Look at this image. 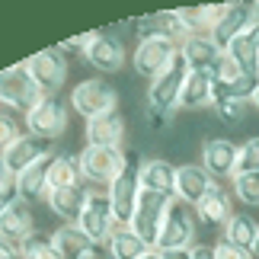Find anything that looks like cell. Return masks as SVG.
<instances>
[{
  "label": "cell",
  "mask_w": 259,
  "mask_h": 259,
  "mask_svg": "<svg viewBox=\"0 0 259 259\" xmlns=\"http://www.w3.org/2000/svg\"><path fill=\"white\" fill-rule=\"evenodd\" d=\"M166 122H170V112H160V109L147 106V125L151 128H166Z\"/></svg>",
  "instance_id": "38"
},
{
  "label": "cell",
  "mask_w": 259,
  "mask_h": 259,
  "mask_svg": "<svg viewBox=\"0 0 259 259\" xmlns=\"http://www.w3.org/2000/svg\"><path fill=\"white\" fill-rule=\"evenodd\" d=\"M106 250H109V256H112V259H141L151 246H147L141 237L132 231V227H115V234L109 237Z\"/></svg>",
  "instance_id": "29"
},
{
  "label": "cell",
  "mask_w": 259,
  "mask_h": 259,
  "mask_svg": "<svg viewBox=\"0 0 259 259\" xmlns=\"http://www.w3.org/2000/svg\"><path fill=\"white\" fill-rule=\"evenodd\" d=\"M186 74H189L186 58L176 55L173 64L166 67L160 77H154L151 87H147V106H151V109H160V112H173V109H179V93H183Z\"/></svg>",
  "instance_id": "8"
},
{
  "label": "cell",
  "mask_w": 259,
  "mask_h": 259,
  "mask_svg": "<svg viewBox=\"0 0 259 259\" xmlns=\"http://www.w3.org/2000/svg\"><path fill=\"white\" fill-rule=\"evenodd\" d=\"M26 67H29V74H32L35 87L42 90L45 96H58V90H61L64 80H67V61H64V52H61V48H45V52H35L26 61Z\"/></svg>",
  "instance_id": "10"
},
{
  "label": "cell",
  "mask_w": 259,
  "mask_h": 259,
  "mask_svg": "<svg viewBox=\"0 0 259 259\" xmlns=\"http://www.w3.org/2000/svg\"><path fill=\"white\" fill-rule=\"evenodd\" d=\"M256 19H259V4H256Z\"/></svg>",
  "instance_id": "47"
},
{
  "label": "cell",
  "mask_w": 259,
  "mask_h": 259,
  "mask_svg": "<svg viewBox=\"0 0 259 259\" xmlns=\"http://www.w3.org/2000/svg\"><path fill=\"white\" fill-rule=\"evenodd\" d=\"M192 211H195V221H198V224H205V227H224L227 221H231V214H234L231 192L214 183V186L205 192L202 202L192 208Z\"/></svg>",
  "instance_id": "20"
},
{
  "label": "cell",
  "mask_w": 259,
  "mask_h": 259,
  "mask_svg": "<svg viewBox=\"0 0 259 259\" xmlns=\"http://www.w3.org/2000/svg\"><path fill=\"white\" fill-rule=\"evenodd\" d=\"M106 195H109V205H112L115 224L128 227L132 224V214H135V205H138V195H141V157L135 151L125 154L122 173L112 179V186L106 189Z\"/></svg>",
  "instance_id": "1"
},
{
  "label": "cell",
  "mask_w": 259,
  "mask_h": 259,
  "mask_svg": "<svg viewBox=\"0 0 259 259\" xmlns=\"http://www.w3.org/2000/svg\"><path fill=\"white\" fill-rule=\"evenodd\" d=\"M170 202L173 198L147 192V189H141V195H138V205H135V214H132V224L128 227H132L147 246H157V237H160L163 218L170 211Z\"/></svg>",
  "instance_id": "4"
},
{
  "label": "cell",
  "mask_w": 259,
  "mask_h": 259,
  "mask_svg": "<svg viewBox=\"0 0 259 259\" xmlns=\"http://www.w3.org/2000/svg\"><path fill=\"white\" fill-rule=\"evenodd\" d=\"M52 160H55V154H48L45 160H38L32 163L29 170H23L19 176H13V189H16V195H19V202H35V198H45L48 192V173H52Z\"/></svg>",
  "instance_id": "23"
},
{
  "label": "cell",
  "mask_w": 259,
  "mask_h": 259,
  "mask_svg": "<svg viewBox=\"0 0 259 259\" xmlns=\"http://www.w3.org/2000/svg\"><path fill=\"white\" fill-rule=\"evenodd\" d=\"M16 198H19V195H16V189H13V183H10L7 189H0V214H4L7 208H10V205L16 202Z\"/></svg>",
  "instance_id": "39"
},
{
  "label": "cell",
  "mask_w": 259,
  "mask_h": 259,
  "mask_svg": "<svg viewBox=\"0 0 259 259\" xmlns=\"http://www.w3.org/2000/svg\"><path fill=\"white\" fill-rule=\"evenodd\" d=\"M253 19H256V7H250V4H224V13L218 16V23L211 29H208V35H211L214 45L224 52Z\"/></svg>",
  "instance_id": "13"
},
{
  "label": "cell",
  "mask_w": 259,
  "mask_h": 259,
  "mask_svg": "<svg viewBox=\"0 0 259 259\" xmlns=\"http://www.w3.org/2000/svg\"><path fill=\"white\" fill-rule=\"evenodd\" d=\"M122 141H125V118L118 109L87 122V144L90 147H122Z\"/></svg>",
  "instance_id": "21"
},
{
  "label": "cell",
  "mask_w": 259,
  "mask_h": 259,
  "mask_svg": "<svg viewBox=\"0 0 259 259\" xmlns=\"http://www.w3.org/2000/svg\"><path fill=\"white\" fill-rule=\"evenodd\" d=\"M141 259H163V253H160V250H157V246H151V250H147V253H144Z\"/></svg>",
  "instance_id": "44"
},
{
  "label": "cell",
  "mask_w": 259,
  "mask_h": 259,
  "mask_svg": "<svg viewBox=\"0 0 259 259\" xmlns=\"http://www.w3.org/2000/svg\"><path fill=\"white\" fill-rule=\"evenodd\" d=\"M211 253H214V259H253V253L237 250V246H231L227 240H218V243L211 246Z\"/></svg>",
  "instance_id": "36"
},
{
  "label": "cell",
  "mask_w": 259,
  "mask_h": 259,
  "mask_svg": "<svg viewBox=\"0 0 259 259\" xmlns=\"http://www.w3.org/2000/svg\"><path fill=\"white\" fill-rule=\"evenodd\" d=\"M52 243H55V250L61 259H96L103 253V246L90 240L77 224H61L52 234Z\"/></svg>",
  "instance_id": "17"
},
{
  "label": "cell",
  "mask_w": 259,
  "mask_h": 259,
  "mask_svg": "<svg viewBox=\"0 0 259 259\" xmlns=\"http://www.w3.org/2000/svg\"><path fill=\"white\" fill-rule=\"evenodd\" d=\"M125 166V151L122 147H83L80 151V179L93 186H112V179Z\"/></svg>",
  "instance_id": "6"
},
{
  "label": "cell",
  "mask_w": 259,
  "mask_h": 259,
  "mask_svg": "<svg viewBox=\"0 0 259 259\" xmlns=\"http://www.w3.org/2000/svg\"><path fill=\"white\" fill-rule=\"evenodd\" d=\"M29 234H32V211H29L26 202H19V198H16V202L0 214V237H4L7 243L19 246Z\"/></svg>",
  "instance_id": "27"
},
{
  "label": "cell",
  "mask_w": 259,
  "mask_h": 259,
  "mask_svg": "<svg viewBox=\"0 0 259 259\" xmlns=\"http://www.w3.org/2000/svg\"><path fill=\"white\" fill-rule=\"evenodd\" d=\"M64 128H67V106L58 96H42V103L26 115V132L42 138V141L61 138Z\"/></svg>",
  "instance_id": "11"
},
{
  "label": "cell",
  "mask_w": 259,
  "mask_h": 259,
  "mask_svg": "<svg viewBox=\"0 0 259 259\" xmlns=\"http://www.w3.org/2000/svg\"><path fill=\"white\" fill-rule=\"evenodd\" d=\"M48 154H52V141H42V138L23 132V135H19L16 141L4 151V163H7L10 176H19L23 170H29L32 163L45 160Z\"/></svg>",
  "instance_id": "12"
},
{
  "label": "cell",
  "mask_w": 259,
  "mask_h": 259,
  "mask_svg": "<svg viewBox=\"0 0 259 259\" xmlns=\"http://www.w3.org/2000/svg\"><path fill=\"white\" fill-rule=\"evenodd\" d=\"M19 259H61L52 243V234H29L23 243H19Z\"/></svg>",
  "instance_id": "31"
},
{
  "label": "cell",
  "mask_w": 259,
  "mask_h": 259,
  "mask_svg": "<svg viewBox=\"0 0 259 259\" xmlns=\"http://www.w3.org/2000/svg\"><path fill=\"white\" fill-rule=\"evenodd\" d=\"M237 151L240 144L227 141V138H214L202 147V166L211 179H234L237 176Z\"/></svg>",
  "instance_id": "15"
},
{
  "label": "cell",
  "mask_w": 259,
  "mask_h": 259,
  "mask_svg": "<svg viewBox=\"0 0 259 259\" xmlns=\"http://www.w3.org/2000/svg\"><path fill=\"white\" fill-rule=\"evenodd\" d=\"M192 259H214V253H211V246L195 243V246H192Z\"/></svg>",
  "instance_id": "41"
},
{
  "label": "cell",
  "mask_w": 259,
  "mask_h": 259,
  "mask_svg": "<svg viewBox=\"0 0 259 259\" xmlns=\"http://www.w3.org/2000/svg\"><path fill=\"white\" fill-rule=\"evenodd\" d=\"M195 231H198L195 211L173 198L170 211L163 218L160 237H157V250H192L195 246Z\"/></svg>",
  "instance_id": "3"
},
{
  "label": "cell",
  "mask_w": 259,
  "mask_h": 259,
  "mask_svg": "<svg viewBox=\"0 0 259 259\" xmlns=\"http://www.w3.org/2000/svg\"><path fill=\"white\" fill-rule=\"evenodd\" d=\"M90 42H93V32H83V35H77V38H67V42H61L58 48H61V52H71V48H77V52H87Z\"/></svg>",
  "instance_id": "37"
},
{
  "label": "cell",
  "mask_w": 259,
  "mask_h": 259,
  "mask_svg": "<svg viewBox=\"0 0 259 259\" xmlns=\"http://www.w3.org/2000/svg\"><path fill=\"white\" fill-rule=\"evenodd\" d=\"M214 112H218V118L221 122H227V125H237L243 118V106L246 103H237V99H214Z\"/></svg>",
  "instance_id": "35"
},
{
  "label": "cell",
  "mask_w": 259,
  "mask_h": 259,
  "mask_svg": "<svg viewBox=\"0 0 259 259\" xmlns=\"http://www.w3.org/2000/svg\"><path fill=\"white\" fill-rule=\"evenodd\" d=\"M211 186H214V179L205 173L202 163H183V166H176V202L195 208Z\"/></svg>",
  "instance_id": "16"
},
{
  "label": "cell",
  "mask_w": 259,
  "mask_h": 259,
  "mask_svg": "<svg viewBox=\"0 0 259 259\" xmlns=\"http://www.w3.org/2000/svg\"><path fill=\"white\" fill-rule=\"evenodd\" d=\"M67 186H80V157L55 154L52 173H48V192L52 189H67Z\"/></svg>",
  "instance_id": "30"
},
{
  "label": "cell",
  "mask_w": 259,
  "mask_h": 259,
  "mask_svg": "<svg viewBox=\"0 0 259 259\" xmlns=\"http://www.w3.org/2000/svg\"><path fill=\"white\" fill-rule=\"evenodd\" d=\"M176 55H179V45H173L170 38L147 35V38H138L135 55H132V64H135V71L141 74V77L154 80V77H160L166 67L173 64Z\"/></svg>",
  "instance_id": "7"
},
{
  "label": "cell",
  "mask_w": 259,
  "mask_h": 259,
  "mask_svg": "<svg viewBox=\"0 0 259 259\" xmlns=\"http://www.w3.org/2000/svg\"><path fill=\"white\" fill-rule=\"evenodd\" d=\"M253 106H259V90H256V96H253Z\"/></svg>",
  "instance_id": "46"
},
{
  "label": "cell",
  "mask_w": 259,
  "mask_h": 259,
  "mask_svg": "<svg viewBox=\"0 0 259 259\" xmlns=\"http://www.w3.org/2000/svg\"><path fill=\"white\" fill-rule=\"evenodd\" d=\"M179 55L186 58L189 71H208V74H214V67L221 64V58H224V52L214 45V38L208 32L189 35L183 42V48H179Z\"/></svg>",
  "instance_id": "18"
},
{
  "label": "cell",
  "mask_w": 259,
  "mask_h": 259,
  "mask_svg": "<svg viewBox=\"0 0 259 259\" xmlns=\"http://www.w3.org/2000/svg\"><path fill=\"white\" fill-rule=\"evenodd\" d=\"M259 170V135L256 138H246L237 151V176L243 173H256Z\"/></svg>",
  "instance_id": "33"
},
{
  "label": "cell",
  "mask_w": 259,
  "mask_h": 259,
  "mask_svg": "<svg viewBox=\"0 0 259 259\" xmlns=\"http://www.w3.org/2000/svg\"><path fill=\"white\" fill-rule=\"evenodd\" d=\"M141 189L176 198V166L170 160H160V157L141 160Z\"/></svg>",
  "instance_id": "25"
},
{
  "label": "cell",
  "mask_w": 259,
  "mask_h": 259,
  "mask_svg": "<svg viewBox=\"0 0 259 259\" xmlns=\"http://www.w3.org/2000/svg\"><path fill=\"white\" fill-rule=\"evenodd\" d=\"M83 58L96 67V71L112 74V71H118V67L125 64V45L109 32H93V42L87 45Z\"/></svg>",
  "instance_id": "19"
},
{
  "label": "cell",
  "mask_w": 259,
  "mask_h": 259,
  "mask_svg": "<svg viewBox=\"0 0 259 259\" xmlns=\"http://www.w3.org/2000/svg\"><path fill=\"white\" fill-rule=\"evenodd\" d=\"M19 135H23L19 122H16V118L7 112V109H0V157H4V151H7V147L16 141Z\"/></svg>",
  "instance_id": "34"
},
{
  "label": "cell",
  "mask_w": 259,
  "mask_h": 259,
  "mask_svg": "<svg viewBox=\"0 0 259 259\" xmlns=\"http://www.w3.org/2000/svg\"><path fill=\"white\" fill-rule=\"evenodd\" d=\"M211 103H214V74L189 71L183 93H179V109H205Z\"/></svg>",
  "instance_id": "26"
},
{
  "label": "cell",
  "mask_w": 259,
  "mask_h": 259,
  "mask_svg": "<svg viewBox=\"0 0 259 259\" xmlns=\"http://www.w3.org/2000/svg\"><path fill=\"white\" fill-rule=\"evenodd\" d=\"M77 227H80L93 243H99V246L109 243V237L115 234L118 224H115V214H112V205H109L106 189H90L83 214H80V221H77Z\"/></svg>",
  "instance_id": "5"
},
{
  "label": "cell",
  "mask_w": 259,
  "mask_h": 259,
  "mask_svg": "<svg viewBox=\"0 0 259 259\" xmlns=\"http://www.w3.org/2000/svg\"><path fill=\"white\" fill-rule=\"evenodd\" d=\"M87 195H90V189L67 186V189H52V192H45V202L52 208V214H58L64 224H77L80 214H83Z\"/></svg>",
  "instance_id": "24"
},
{
  "label": "cell",
  "mask_w": 259,
  "mask_h": 259,
  "mask_svg": "<svg viewBox=\"0 0 259 259\" xmlns=\"http://www.w3.org/2000/svg\"><path fill=\"white\" fill-rule=\"evenodd\" d=\"M253 259H259V240H256V246H253Z\"/></svg>",
  "instance_id": "45"
},
{
  "label": "cell",
  "mask_w": 259,
  "mask_h": 259,
  "mask_svg": "<svg viewBox=\"0 0 259 259\" xmlns=\"http://www.w3.org/2000/svg\"><path fill=\"white\" fill-rule=\"evenodd\" d=\"M0 259H19V246L7 243L4 237H0Z\"/></svg>",
  "instance_id": "40"
},
{
  "label": "cell",
  "mask_w": 259,
  "mask_h": 259,
  "mask_svg": "<svg viewBox=\"0 0 259 259\" xmlns=\"http://www.w3.org/2000/svg\"><path fill=\"white\" fill-rule=\"evenodd\" d=\"M71 109L80 112L87 122L96 115H106L115 109V90L109 87L99 77H90V80H80L71 87Z\"/></svg>",
  "instance_id": "9"
},
{
  "label": "cell",
  "mask_w": 259,
  "mask_h": 259,
  "mask_svg": "<svg viewBox=\"0 0 259 259\" xmlns=\"http://www.w3.org/2000/svg\"><path fill=\"white\" fill-rule=\"evenodd\" d=\"M42 96L45 93L35 87L26 61L0 71V109H13V112L29 115L38 103H42Z\"/></svg>",
  "instance_id": "2"
},
{
  "label": "cell",
  "mask_w": 259,
  "mask_h": 259,
  "mask_svg": "<svg viewBox=\"0 0 259 259\" xmlns=\"http://www.w3.org/2000/svg\"><path fill=\"white\" fill-rule=\"evenodd\" d=\"M163 259H192V250H160Z\"/></svg>",
  "instance_id": "42"
},
{
  "label": "cell",
  "mask_w": 259,
  "mask_h": 259,
  "mask_svg": "<svg viewBox=\"0 0 259 259\" xmlns=\"http://www.w3.org/2000/svg\"><path fill=\"white\" fill-rule=\"evenodd\" d=\"M224 58L234 61L240 74L259 77V19H253V23L224 48Z\"/></svg>",
  "instance_id": "14"
},
{
  "label": "cell",
  "mask_w": 259,
  "mask_h": 259,
  "mask_svg": "<svg viewBox=\"0 0 259 259\" xmlns=\"http://www.w3.org/2000/svg\"><path fill=\"white\" fill-rule=\"evenodd\" d=\"M10 183H13V176H10V170H7V163H4V157H0V189H7Z\"/></svg>",
  "instance_id": "43"
},
{
  "label": "cell",
  "mask_w": 259,
  "mask_h": 259,
  "mask_svg": "<svg viewBox=\"0 0 259 259\" xmlns=\"http://www.w3.org/2000/svg\"><path fill=\"white\" fill-rule=\"evenodd\" d=\"M135 29L141 35L138 38H147V35H160V38H170L173 45H179L183 48V42L192 32L183 26V19L176 16V10H166V13H154V16H144V19H138L135 23Z\"/></svg>",
  "instance_id": "22"
},
{
  "label": "cell",
  "mask_w": 259,
  "mask_h": 259,
  "mask_svg": "<svg viewBox=\"0 0 259 259\" xmlns=\"http://www.w3.org/2000/svg\"><path fill=\"white\" fill-rule=\"evenodd\" d=\"M234 195L240 198L243 205L259 208V170L256 173H243V176H234Z\"/></svg>",
  "instance_id": "32"
},
{
  "label": "cell",
  "mask_w": 259,
  "mask_h": 259,
  "mask_svg": "<svg viewBox=\"0 0 259 259\" xmlns=\"http://www.w3.org/2000/svg\"><path fill=\"white\" fill-rule=\"evenodd\" d=\"M221 231H224L221 240H227L231 246L246 250V253H253V246L259 240V221L253 214H231V221H227Z\"/></svg>",
  "instance_id": "28"
}]
</instances>
